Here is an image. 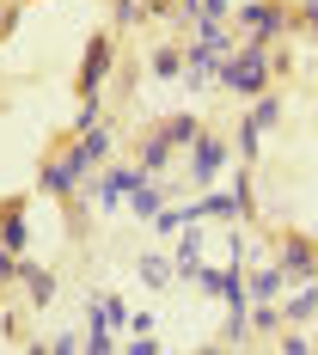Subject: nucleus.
Returning a JSON list of instances; mask_svg holds the SVG:
<instances>
[{"label":"nucleus","mask_w":318,"mask_h":355,"mask_svg":"<svg viewBox=\"0 0 318 355\" xmlns=\"http://www.w3.org/2000/svg\"><path fill=\"white\" fill-rule=\"evenodd\" d=\"M227 80H233L239 92H257V80H263V55H257V49H245V55L227 68Z\"/></svg>","instance_id":"obj_1"}]
</instances>
